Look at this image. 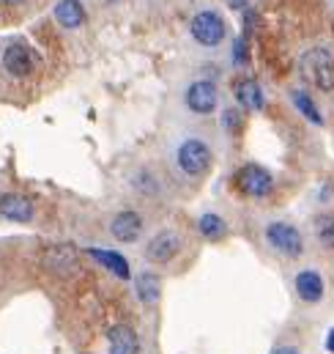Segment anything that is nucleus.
Returning <instances> with one entry per match:
<instances>
[{"label": "nucleus", "instance_id": "nucleus-1", "mask_svg": "<svg viewBox=\"0 0 334 354\" xmlns=\"http://www.w3.org/2000/svg\"><path fill=\"white\" fill-rule=\"evenodd\" d=\"M302 75L321 91L334 88V55L326 47H313L302 55Z\"/></svg>", "mask_w": 334, "mask_h": 354}, {"label": "nucleus", "instance_id": "nucleus-2", "mask_svg": "<svg viewBox=\"0 0 334 354\" xmlns=\"http://www.w3.org/2000/svg\"><path fill=\"white\" fill-rule=\"evenodd\" d=\"M175 162L186 176H203L211 168V149L197 138L184 140L175 151Z\"/></svg>", "mask_w": 334, "mask_h": 354}, {"label": "nucleus", "instance_id": "nucleus-3", "mask_svg": "<svg viewBox=\"0 0 334 354\" xmlns=\"http://www.w3.org/2000/svg\"><path fill=\"white\" fill-rule=\"evenodd\" d=\"M266 242L288 259H299L304 253V239H302L299 228L291 223H268L266 225Z\"/></svg>", "mask_w": 334, "mask_h": 354}, {"label": "nucleus", "instance_id": "nucleus-4", "mask_svg": "<svg viewBox=\"0 0 334 354\" xmlns=\"http://www.w3.org/2000/svg\"><path fill=\"white\" fill-rule=\"evenodd\" d=\"M225 19L217 11H200L192 19V36L195 41H200L203 47H217L225 39Z\"/></svg>", "mask_w": 334, "mask_h": 354}, {"label": "nucleus", "instance_id": "nucleus-5", "mask_svg": "<svg viewBox=\"0 0 334 354\" xmlns=\"http://www.w3.org/2000/svg\"><path fill=\"white\" fill-rule=\"evenodd\" d=\"M236 187L247 195V198H266L274 189V178L266 168L260 165H244L236 174Z\"/></svg>", "mask_w": 334, "mask_h": 354}, {"label": "nucleus", "instance_id": "nucleus-6", "mask_svg": "<svg viewBox=\"0 0 334 354\" xmlns=\"http://www.w3.org/2000/svg\"><path fill=\"white\" fill-rule=\"evenodd\" d=\"M3 69L14 77H28L33 72V55L25 41H11L3 53Z\"/></svg>", "mask_w": 334, "mask_h": 354}, {"label": "nucleus", "instance_id": "nucleus-7", "mask_svg": "<svg viewBox=\"0 0 334 354\" xmlns=\"http://www.w3.org/2000/svg\"><path fill=\"white\" fill-rule=\"evenodd\" d=\"M44 266H47L52 274H58V277H72V274L80 269V264H77V250L69 248V245L50 248V250L44 253Z\"/></svg>", "mask_w": 334, "mask_h": 354}, {"label": "nucleus", "instance_id": "nucleus-8", "mask_svg": "<svg viewBox=\"0 0 334 354\" xmlns=\"http://www.w3.org/2000/svg\"><path fill=\"white\" fill-rule=\"evenodd\" d=\"M186 107L197 115H208L217 107V86L208 80H197L186 88Z\"/></svg>", "mask_w": 334, "mask_h": 354}, {"label": "nucleus", "instance_id": "nucleus-9", "mask_svg": "<svg viewBox=\"0 0 334 354\" xmlns=\"http://www.w3.org/2000/svg\"><path fill=\"white\" fill-rule=\"evenodd\" d=\"M110 234H112V239H118V242H124V245H132V242H137L140 234H143V217H140L137 212H121V214L112 217Z\"/></svg>", "mask_w": 334, "mask_h": 354}, {"label": "nucleus", "instance_id": "nucleus-10", "mask_svg": "<svg viewBox=\"0 0 334 354\" xmlns=\"http://www.w3.org/2000/svg\"><path fill=\"white\" fill-rule=\"evenodd\" d=\"M178 250H181L178 234H173V231H159V234L148 242L146 256H148L154 264H170V261L178 256Z\"/></svg>", "mask_w": 334, "mask_h": 354}, {"label": "nucleus", "instance_id": "nucleus-11", "mask_svg": "<svg viewBox=\"0 0 334 354\" xmlns=\"http://www.w3.org/2000/svg\"><path fill=\"white\" fill-rule=\"evenodd\" d=\"M293 286H296L299 299H302V302H307V305L321 302V299H324V294H326L324 277H321V272H315V269H304V272H299V274H296V280H293Z\"/></svg>", "mask_w": 334, "mask_h": 354}, {"label": "nucleus", "instance_id": "nucleus-12", "mask_svg": "<svg viewBox=\"0 0 334 354\" xmlns=\"http://www.w3.org/2000/svg\"><path fill=\"white\" fill-rule=\"evenodd\" d=\"M0 217H6L11 223H28V220H33V201L19 192H6L0 198Z\"/></svg>", "mask_w": 334, "mask_h": 354}, {"label": "nucleus", "instance_id": "nucleus-13", "mask_svg": "<svg viewBox=\"0 0 334 354\" xmlns=\"http://www.w3.org/2000/svg\"><path fill=\"white\" fill-rule=\"evenodd\" d=\"M107 349L110 354H140V338L129 324H115L107 333Z\"/></svg>", "mask_w": 334, "mask_h": 354}, {"label": "nucleus", "instance_id": "nucleus-14", "mask_svg": "<svg viewBox=\"0 0 334 354\" xmlns=\"http://www.w3.org/2000/svg\"><path fill=\"white\" fill-rule=\"evenodd\" d=\"M85 253H88L90 259H96V261L104 266V269H110L115 277H121V280H129V277H132V272H129V261H126L121 253L101 250V248H88Z\"/></svg>", "mask_w": 334, "mask_h": 354}, {"label": "nucleus", "instance_id": "nucleus-15", "mask_svg": "<svg viewBox=\"0 0 334 354\" xmlns=\"http://www.w3.org/2000/svg\"><path fill=\"white\" fill-rule=\"evenodd\" d=\"M135 288H137V299L143 305H157L159 297H162V277L157 272H143L137 277V286Z\"/></svg>", "mask_w": 334, "mask_h": 354}, {"label": "nucleus", "instance_id": "nucleus-16", "mask_svg": "<svg viewBox=\"0 0 334 354\" xmlns=\"http://www.w3.org/2000/svg\"><path fill=\"white\" fill-rule=\"evenodd\" d=\"M55 19L63 25V28H77L83 25L85 19V8L80 0H58L55 6Z\"/></svg>", "mask_w": 334, "mask_h": 354}, {"label": "nucleus", "instance_id": "nucleus-17", "mask_svg": "<svg viewBox=\"0 0 334 354\" xmlns=\"http://www.w3.org/2000/svg\"><path fill=\"white\" fill-rule=\"evenodd\" d=\"M197 228H200V234H203L208 242H217V239H222V236L228 234V225H225V220H222L219 214H203V217L197 220Z\"/></svg>", "mask_w": 334, "mask_h": 354}, {"label": "nucleus", "instance_id": "nucleus-18", "mask_svg": "<svg viewBox=\"0 0 334 354\" xmlns=\"http://www.w3.org/2000/svg\"><path fill=\"white\" fill-rule=\"evenodd\" d=\"M236 96H239V102H242L244 107H250V110H260V107H263V91H260V86H257L255 80H242L239 88H236Z\"/></svg>", "mask_w": 334, "mask_h": 354}, {"label": "nucleus", "instance_id": "nucleus-19", "mask_svg": "<svg viewBox=\"0 0 334 354\" xmlns=\"http://www.w3.org/2000/svg\"><path fill=\"white\" fill-rule=\"evenodd\" d=\"M291 96H293V104H296V110H302L307 121H313V124H324V118H321V110L313 104V99H310L304 91H293Z\"/></svg>", "mask_w": 334, "mask_h": 354}, {"label": "nucleus", "instance_id": "nucleus-20", "mask_svg": "<svg viewBox=\"0 0 334 354\" xmlns=\"http://www.w3.org/2000/svg\"><path fill=\"white\" fill-rule=\"evenodd\" d=\"M315 234L324 248H334V214H318L315 217Z\"/></svg>", "mask_w": 334, "mask_h": 354}, {"label": "nucleus", "instance_id": "nucleus-21", "mask_svg": "<svg viewBox=\"0 0 334 354\" xmlns=\"http://www.w3.org/2000/svg\"><path fill=\"white\" fill-rule=\"evenodd\" d=\"M222 127H225L228 132H239V129H242V113L228 107V110L222 113Z\"/></svg>", "mask_w": 334, "mask_h": 354}, {"label": "nucleus", "instance_id": "nucleus-22", "mask_svg": "<svg viewBox=\"0 0 334 354\" xmlns=\"http://www.w3.org/2000/svg\"><path fill=\"white\" fill-rule=\"evenodd\" d=\"M233 50H236V55H233V58H236V64H239V66H244V64H247V41H244V39H236Z\"/></svg>", "mask_w": 334, "mask_h": 354}, {"label": "nucleus", "instance_id": "nucleus-23", "mask_svg": "<svg viewBox=\"0 0 334 354\" xmlns=\"http://www.w3.org/2000/svg\"><path fill=\"white\" fill-rule=\"evenodd\" d=\"M326 352L334 354V327L329 330V335H326Z\"/></svg>", "mask_w": 334, "mask_h": 354}, {"label": "nucleus", "instance_id": "nucleus-24", "mask_svg": "<svg viewBox=\"0 0 334 354\" xmlns=\"http://www.w3.org/2000/svg\"><path fill=\"white\" fill-rule=\"evenodd\" d=\"M228 3H230L233 8H247V3H250V0H228Z\"/></svg>", "mask_w": 334, "mask_h": 354}, {"label": "nucleus", "instance_id": "nucleus-25", "mask_svg": "<svg viewBox=\"0 0 334 354\" xmlns=\"http://www.w3.org/2000/svg\"><path fill=\"white\" fill-rule=\"evenodd\" d=\"M274 354H299V349H293V346H285V349H277Z\"/></svg>", "mask_w": 334, "mask_h": 354}, {"label": "nucleus", "instance_id": "nucleus-26", "mask_svg": "<svg viewBox=\"0 0 334 354\" xmlns=\"http://www.w3.org/2000/svg\"><path fill=\"white\" fill-rule=\"evenodd\" d=\"M0 3H6V6H17V3H22V0H0Z\"/></svg>", "mask_w": 334, "mask_h": 354}]
</instances>
